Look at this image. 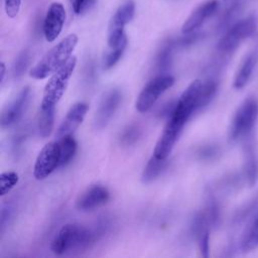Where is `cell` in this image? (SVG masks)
<instances>
[{
  "instance_id": "cell-1",
  "label": "cell",
  "mask_w": 258,
  "mask_h": 258,
  "mask_svg": "<svg viewBox=\"0 0 258 258\" xmlns=\"http://www.w3.org/2000/svg\"><path fill=\"white\" fill-rule=\"evenodd\" d=\"M107 220L100 221L95 227L88 228L79 224H67L53 238L50 249L56 255L68 252H81L91 248L107 231Z\"/></svg>"
},
{
  "instance_id": "cell-29",
  "label": "cell",
  "mask_w": 258,
  "mask_h": 258,
  "mask_svg": "<svg viewBox=\"0 0 258 258\" xmlns=\"http://www.w3.org/2000/svg\"><path fill=\"white\" fill-rule=\"evenodd\" d=\"M220 154L219 146L215 144H207L200 147L197 151V155L202 160H213Z\"/></svg>"
},
{
  "instance_id": "cell-7",
  "label": "cell",
  "mask_w": 258,
  "mask_h": 258,
  "mask_svg": "<svg viewBox=\"0 0 258 258\" xmlns=\"http://www.w3.org/2000/svg\"><path fill=\"white\" fill-rule=\"evenodd\" d=\"M202 87V81H192L180 95L179 99L175 104V108L170 116L186 123L187 120L191 117V115L200 110V98Z\"/></svg>"
},
{
  "instance_id": "cell-27",
  "label": "cell",
  "mask_w": 258,
  "mask_h": 258,
  "mask_svg": "<svg viewBox=\"0 0 258 258\" xmlns=\"http://www.w3.org/2000/svg\"><path fill=\"white\" fill-rule=\"evenodd\" d=\"M140 136H141L140 128L135 124H131L122 131L120 135V142L123 145L130 146L135 144L138 141Z\"/></svg>"
},
{
  "instance_id": "cell-31",
  "label": "cell",
  "mask_w": 258,
  "mask_h": 258,
  "mask_svg": "<svg viewBox=\"0 0 258 258\" xmlns=\"http://www.w3.org/2000/svg\"><path fill=\"white\" fill-rule=\"evenodd\" d=\"M13 214V208L10 205H3L0 213V232L3 233Z\"/></svg>"
},
{
  "instance_id": "cell-28",
  "label": "cell",
  "mask_w": 258,
  "mask_h": 258,
  "mask_svg": "<svg viewBox=\"0 0 258 258\" xmlns=\"http://www.w3.org/2000/svg\"><path fill=\"white\" fill-rule=\"evenodd\" d=\"M18 174L14 171H5L0 175V194L4 196L8 194L18 182Z\"/></svg>"
},
{
  "instance_id": "cell-11",
  "label": "cell",
  "mask_w": 258,
  "mask_h": 258,
  "mask_svg": "<svg viewBox=\"0 0 258 258\" xmlns=\"http://www.w3.org/2000/svg\"><path fill=\"white\" fill-rule=\"evenodd\" d=\"M30 101V88L28 86L21 91L3 108L0 116L1 126L10 127L16 124L24 115Z\"/></svg>"
},
{
  "instance_id": "cell-13",
  "label": "cell",
  "mask_w": 258,
  "mask_h": 258,
  "mask_svg": "<svg viewBox=\"0 0 258 258\" xmlns=\"http://www.w3.org/2000/svg\"><path fill=\"white\" fill-rule=\"evenodd\" d=\"M64 20V7L59 2H53L49 6L43 21V34L47 41L51 42L57 38L62 30Z\"/></svg>"
},
{
  "instance_id": "cell-26",
  "label": "cell",
  "mask_w": 258,
  "mask_h": 258,
  "mask_svg": "<svg viewBox=\"0 0 258 258\" xmlns=\"http://www.w3.org/2000/svg\"><path fill=\"white\" fill-rule=\"evenodd\" d=\"M29 61H30L29 51L28 50L21 51L17 55V57L15 58V61L13 63V68H12L13 77L16 78V79L20 78L25 73V71L27 70Z\"/></svg>"
},
{
  "instance_id": "cell-35",
  "label": "cell",
  "mask_w": 258,
  "mask_h": 258,
  "mask_svg": "<svg viewBox=\"0 0 258 258\" xmlns=\"http://www.w3.org/2000/svg\"><path fill=\"white\" fill-rule=\"evenodd\" d=\"M186 34L185 36L181 37L180 39H178L177 41H175V43L179 46H188V45H191L192 43H195L199 38H200V33H197L195 31L192 32H189V33H184Z\"/></svg>"
},
{
  "instance_id": "cell-16",
  "label": "cell",
  "mask_w": 258,
  "mask_h": 258,
  "mask_svg": "<svg viewBox=\"0 0 258 258\" xmlns=\"http://www.w3.org/2000/svg\"><path fill=\"white\" fill-rule=\"evenodd\" d=\"M89 106L86 102L75 103L68 111L64 119L62 120L60 126L57 130V137H63L66 135H71L84 121L87 114Z\"/></svg>"
},
{
  "instance_id": "cell-6",
  "label": "cell",
  "mask_w": 258,
  "mask_h": 258,
  "mask_svg": "<svg viewBox=\"0 0 258 258\" xmlns=\"http://www.w3.org/2000/svg\"><path fill=\"white\" fill-rule=\"evenodd\" d=\"M174 78L169 75H159L152 79L140 92L135 103L136 110L140 113L147 112L157 101L160 95L171 88Z\"/></svg>"
},
{
  "instance_id": "cell-3",
  "label": "cell",
  "mask_w": 258,
  "mask_h": 258,
  "mask_svg": "<svg viewBox=\"0 0 258 258\" xmlns=\"http://www.w3.org/2000/svg\"><path fill=\"white\" fill-rule=\"evenodd\" d=\"M258 117V100L255 97H248L236 110L228 130L229 140L238 141L247 137Z\"/></svg>"
},
{
  "instance_id": "cell-22",
  "label": "cell",
  "mask_w": 258,
  "mask_h": 258,
  "mask_svg": "<svg viewBox=\"0 0 258 258\" xmlns=\"http://www.w3.org/2000/svg\"><path fill=\"white\" fill-rule=\"evenodd\" d=\"M59 148V166L67 165L75 156L77 151V142L72 135L60 137L57 141Z\"/></svg>"
},
{
  "instance_id": "cell-34",
  "label": "cell",
  "mask_w": 258,
  "mask_h": 258,
  "mask_svg": "<svg viewBox=\"0 0 258 258\" xmlns=\"http://www.w3.org/2000/svg\"><path fill=\"white\" fill-rule=\"evenodd\" d=\"M199 248H200V252L201 255L203 257H208L209 256V240H210V234L209 231L203 233L199 238Z\"/></svg>"
},
{
  "instance_id": "cell-12",
  "label": "cell",
  "mask_w": 258,
  "mask_h": 258,
  "mask_svg": "<svg viewBox=\"0 0 258 258\" xmlns=\"http://www.w3.org/2000/svg\"><path fill=\"white\" fill-rule=\"evenodd\" d=\"M121 100L122 94L118 89H111L102 97L94 119L96 129H103L108 125L118 109Z\"/></svg>"
},
{
  "instance_id": "cell-36",
  "label": "cell",
  "mask_w": 258,
  "mask_h": 258,
  "mask_svg": "<svg viewBox=\"0 0 258 258\" xmlns=\"http://www.w3.org/2000/svg\"><path fill=\"white\" fill-rule=\"evenodd\" d=\"M1 67V77H0V82L2 83L4 81V77H5V73H6V68H5V63L3 61H1L0 63Z\"/></svg>"
},
{
  "instance_id": "cell-23",
  "label": "cell",
  "mask_w": 258,
  "mask_h": 258,
  "mask_svg": "<svg viewBox=\"0 0 258 258\" xmlns=\"http://www.w3.org/2000/svg\"><path fill=\"white\" fill-rule=\"evenodd\" d=\"M54 109L55 108H40L39 110L37 129L42 138L48 137L52 132Z\"/></svg>"
},
{
  "instance_id": "cell-9",
  "label": "cell",
  "mask_w": 258,
  "mask_h": 258,
  "mask_svg": "<svg viewBox=\"0 0 258 258\" xmlns=\"http://www.w3.org/2000/svg\"><path fill=\"white\" fill-rule=\"evenodd\" d=\"M56 167H59V148L57 142L51 141L45 144L38 153L33 167V175L37 180H42Z\"/></svg>"
},
{
  "instance_id": "cell-21",
  "label": "cell",
  "mask_w": 258,
  "mask_h": 258,
  "mask_svg": "<svg viewBox=\"0 0 258 258\" xmlns=\"http://www.w3.org/2000/svg\"><path fill=\"white\" fill-rule=\"evenodd\" d=\"M166 164H167L166 158H159L153 154L148 160L147 164L145 165L142 171V175H141L142 181L144 183H148L154 180L163 171Z\"/></svg>"
},
{
  "instance_id": "cell-25",
  "label": "cell",
  "mask_w": 258,
  "mask_h": 258,
  "mask_svg": "<svg viewBox=\"0 0 258 258\" xmlns=\"http://www.w3.org/2000/svg\"><path fill=\"white\" fill-rule=\"evenodd\" d=\"M258 210V194L253 197L248 203L243 205L233 217V225H239L245 222L249 217H252Z\"/></svg>"
},
{
  "instance_id": "cell-5",
  "label": "cell",
  "mask_w": 258,
  "mask_h": 258,
  "mask_svg": "<svg viewBox=\"0 0 258 258\" xmlns=\"http://www.w3.org/2000/svg\"><path fill=\"white\" fill-rule=\"evenodd\" d=\"M256 26L257 21L253 15L233 24L218 42L217 49L220 56L224 58L231 54L244 39L254 33Z\"/></svg>"
},
{
  "instance_id": "cell-2",
  "label": "cell",
  "mask_w": 258,
  "mask_h": 258,
  "mask_svg": "<svg viewBox=\"0 0 258 258\" xmlns=\"http://www.w3.org/2000/svg\"><path fill=\"white\" fill-rule=\"evenodd\" d=\"M78 40V36L75 33L61 39L44 54L34 68H32L29 74L30 77L41 80L52 75L70 59L77 46Z\"/></svg>"
},
{
  "instance_id": "cell-32",
  "label": "cell",
  "mask_w": 258,
  "mask_h": 258,
  "mask_svg": "<svg viewBox=\"0 0 258 258\" xmlns=\"http://www.w3.org/2000/svg\"><path fill=\"white\" fill-rule=\"evenodd\" d=\"M21 6V0H4V8L7 16L14 18L17 16Z\"/></svg>"
},
{
  "instance_id": "cell-33",
  "label": "cell",
  "mask_w": 258,
  "mask_h": 258,
  "mask_svg": "<svg viewBox=\"0 0 258 258\" xmlns=\"http://www.w3.org/2000/svg\"><path fill=\"white\" fill-rule=\"evenodd\" d=\"M26 138H27V130H21L15 134L12 141V148H13L14 154H18V152L21 150L22 145L24 144Z\"/></svg>"
},
{
  "instance_id": "cell-20",
  "label": "cell",
  "mask_w": 258,
  "mask_h": 258,
  "mask_svg": "<svg viewBox=\"0 0 258 258\" xmlns=\"http://www.w3.org/2000/svg\"><path fill=\"white\" fill-rule=\"evenodd\" d=\"M175 45L176 43L173 40H167L161 45V47L157 51L154 62V70L157 73H161L162 75L163 72L169 69L172 62V54Z\"/></svg>"
},
{
  "instance_id": "cell-30",
  "label": "cell",
  "mask_w": 258,
  "mask_h": 258,
  "mask_svg": "<svg viewBox=\"0 0 258 258\" xmlns=\"http://www.w3.org/2000/svg\"><path fill=\"white\" fill-rule=\"evenodd\" d=\"M96 0H70L72 8L76 14H82L90 9Z\"/></svg>"
},
{
  "instance_id": "cell-10",
  "label": "cell",
  "mask_w": 258,
  "mask_h": 258,
  "mask_svg": "<svg viewBox=\"0 0 258 258\" xmlns=\"http://www.w3.org/2000/svg\"><path fill=\"white\" fill-rule=\"evenodd\" d=\"M185 123L174 117H169L165 127L156 142L153 154L159 158H167L172 151Z\"/></svg>"
},
{
  "instance_id": "cell-17",
  "label": "cell",
  "mask_w": 258,
  "mask_h": 258,
  "mask_svg": "<svg viewBox=\"0 0 258 258\" xmlns=\"http://www.w3.org/2000/svg\"><path fill=\"white\" fill-rule=\"evenodd\" d=\"M257 62H258V46L254 47L243 58L234 77L233 86L235 89L240 90L247 85L248 81L250 80L253 74V71L256 68Z\"/></svg>"
},
{
  "instance_id": "cell-19",
  "label": "cell",
  "mask_w": 258,
  "mask_h": 258,
  "mask_svg": "<svg viewBox=\"0 0 258 258\" xmlns=\"http://www.w3.org/2000/svg\"><path fill=\"white\" fill-rule=\"evenodd\" d=\"M244 155H245V163H244V179L252 186L256 181L257 176V161H256V149L255 143L252 138H249L244 146Z\"/></svg>"
},
{
  "instance_id": "cell-15",
  "label": "cell",
  "mask_w": 258,
  "mask_h": 258,
  "mask_svg": "<svg viewBox=\"0 0 258 258\" xmlns=\"http://www.w3.org/2000/svg\"><path fill=\"white\" fill-rule=\"evenodd\" d=\"M219 6L218 0H208L198 6L183 22L181 26L182 33H189L197 30L209 17H211Z\"/></svg>"
},
{
  "instance_id": "cell-14",
  "label": "cell",
  "mask_w": 258,
  "mask_h": 258,
  "mask_svg": "<svg viewBox=\"0 0 258 258\" xmlns=\"http://www.w3.org/2000/svg\"><path fill=\"white\" fill-rule=\"evenodd\" d=\"M110 199V192L107 187L94 184L86 188L77 199L76 208L79 211H92L105 205Z\"/></svg>"
},
{
  "instance_id": "cell-4",
  "label": "cell",
  "mask_w": 258,
  "mask_h": 258,
  "mask_svg": "<svg viewBox=\"0 0 258 258\" xmlns=\"http://www.w3.org/2000/svg\"><path fill=\"white\" fill-rule=\"evenodd\" d=\"M76 64V56H71L61 68L52 74L49 81L45 85L40 108H55L68 87Z\"/></svg>"
},
{
  "instance_id": "cell-8",
  "label": "cell",
  "mask_w": 258,
  "mask_h": 258,
  "mask_svg": "<svg viewBox=\"0 0 258 258\" xmlns=\"http://www.w3.org/2000/svg\"><path fill=\"white\" fill-rule=\"evenodd\" d=\"M135 12V4L132 0L122 4L112 16L108 27V45L114 47L118 45L125 37L124 27L131 21Z\"/></svg>"
},
{
  "instance_id": "cell-18",
  "label": "cell",
  "mask_w": 258,
  "mask_h": 258,
  "mask_svg": "<svg viewBox=\"0 0 258 258\" xmlns=\"http://www.w3.org/2000/svg\"><path fill=\"white\" fill-rule=\"evenodd\" d=\"M258 247V210L251 217L239 240V248L247 253Z\"/></svg>"
},
{
  "instance_id": "cell-24",
  "label": "cell",
  "mask_w": 258,
  "mask_h": 258,
  "mask_svg": "<svg viewBox=\"0 0 258 258\" xmlns=\"http://www.w3.org/2000/svg\"><path fill=\"white\" fill-rule=\"evenodd\" d=\"M127 45V37H125L118 45L114 46V47H109V51H107V53L104 55L103 57V70L107 71L110 70L112 67H114L118 60L121 58L125 48Z\"/></svg>"
}]
</instances>
